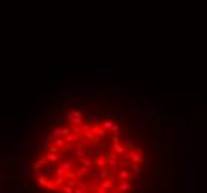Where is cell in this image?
Listing matches in <instances>:
<instances>
[{"label": "cell", "instance_id": "obj_1", "mask_svg": "<svg viewBox=\"0 0 207 193\" xmlns=\"http://www.w3.org/2000/svg\"><path fill=\"white\" fill-rule=\"evenodd\" d=\"M103 113H100L98 110H95V111H88V114H86V122L88 123H91V125H101V122H103Z\"/></svg>", "mask_w": 207, "mask_h": 193}, {"label": "cell", "instance_id": "obj_2", "mask_svg": "<svg viewBox=\"0 0 207 193\" xmlns=\"http://www.w3.org/2000/svg\"><path fill=\"white\" fill-rule=\"evenodd\" d=\"M85 156H86V146L81 140V141H77V143L75 144V158L77 160H82V159H85Z\"/></svg>", "mask_w": 207, "mask_h": 193}, {"label": "cell", "instance_id": "obj_3", "mask_svg": "<svg viewBox=\"0 0 207 193\" xmlns=\"http://www.w3.org/2000/svg\"><path fill=\"white\" fill-rule=\"evenodd\" d=\"M128 156H130L131 162H136V163H140L143 162V151H140L137 149H133V150H128Z\"/></svg>", "mask_w": 207, "mask_h": 193}, {"label": "cell", "instance_id": "obj_4", "mask_svg": "<svg viewBox=\"0 0 207 193\" xmlns=\"http://www.w3.org/2000/svg\"><path fill=\"white\" fill-rule=\"evenodd\" d=\"M94 149L97 150V153H98V156H101V154H106L107 153V143L106 141H100L95 138L94 140Z\"/></svg>", "mask_w": 207, "mask_h": 193}, {"label": "cell", "instance_id": "obj_5", "mask_svg": "<svg viewBox=\"0 0 207 193\" xmlns=\"http://www.w3.org/2000/svg\"><path fill=\"white\" fill-rule=\"evenodd\" d=\"M91 132H93L94 135L100 137V138H103V137L107 135V131H106L101 125H91Z\"/></svg>", "mask_w": 207, "mask_h": 193}, {"label": "cell", "instance_id": "obj_6", "mask_svg": "<svg viewBox=\"0 0 207 193\" xmlns=\"http://www.w3.org/2000/svg\"><path fill=\"white\" fill-rule=\"evenodd\" d=\"M72 88V91H77V92H95L97 91V88L95 86H88V85H82V86H70Z\"/></svg>", "mask_w": 207, "mask_h": 193}, {"label": "cell", "instance_id": "obj_7", "mask_svg": "<svg viewBox=\"0 0 207 193\" xmlns=\"http://www.w3.org/2000/svg\"><path fill=\"white\" fill-rule=\"evenodd\" d=\"M100 187H103V189H106V190H112L113 187H115V177L113 175H110V178H107V180H103V181L100 183Z\"/></svg>", "mask_w": 207, "mask_h": 193}, {"label": "cell", "instance_id": "obj_8", "mask_svg": "<svg viewBox=\"0 0 207 193\" xmlns=\"http://www.w3.org/2000/svg\"><path fill=\"white\" fill-rule=\"evenodd\" d=\"M133 186H134V184H131L130 181H119V184L116 186L115 189H118L121 193H125V192H130V190L133 189Z\"/></svg>", "mask_w": 207, "mask_h": 193}, {"label": "cell", "instance_id": "obj_9", "mask_svg": "<svg viewBox=\"0 0 207 193\" xmlns=\"http://www.w3.org/2000/svg\"><path fill=\"white\" fill-rule=\"evenodd\" d=\"M131 178V171L119 166V181H128Z\"/></svg>", "mask_w": 207, "mask_h": 193}, {"label": "cell", "instance_id": "obj_10", "mask_svg": "<svg viewBox=\"0 0 207 193\" xmlns=\"http://www.w3.org/2000/svg\"><path fill=\"white\" fill-rule=\"evenodd\" d=\"M95 166H97L98 169L107 168V156H106V154H101V156H98V159L95 160Z\"/></svg>", "mask_w": 207, "mask_h": 193}, {"label": "cell", "instance_id": "obj_11", "mask_svg": "<svg viewBox=\"0 0 207 193\" xmlns=\"http://www.w3.org/2000/svg\"><path fill=\"white\" fill-rule=\"evenodd\" d=\"M81 135L82 134H75V132H72V134H69L66 138V143H69V144H76L77 141H81Z\"/></svg>", "mask_w": 207, "mask_h": 193}, {"label": "cell", "instance_id": "obj_12", "mask_svg": "<svg viewBox=\"0 0 207 193\" xmlns=\"http://www.w3.org/2000/svg\"><path fill=\"white\" fill-rule=\"evenodd\" d=\"M115 122H113V119H109V118H106V119H103V122H101V126L105 128V129L107 131V132H110L113 128H115Z\"/></svg>", "mask_w": 207, "mask_h": 193}, {"label": "cell", "instance_id": "obj_13", "mask_svg": "<svg viewBox=\"0 0 207 193\" xmlns=\"http://www.w3.org/2000/svg\"><path fill=\"white\" fill-rule=\"evenodd\" d=\"M72 92H73V91H72V88H64V86H63V88L60 89V97H61V98H64V100H69V101H70V98H72Z\"/></svg>", "mask_w": 207, "mask_h": 193}, {"label": "cell", "instance_id": "obj_14", "mask_svg": "<svg viewBox=\"0 0 207 193\" xmlns=\"http://www.w3.org/2000/svg\"><path fill=\"white\" fill-rule=\"evenodd\" d=\"M20 174H21V178L30 174V165L27 162H21L20 163Z\"/></svg>", "mask_w": 207, "mask_h": 193}, {"label": "cell", "instance_id": "obj_15", "mask_svg": "<svg viewBox=\"0 0 207 193\" xmlns=\"http://www.w3.org/2000/svg\"><path fill=\"white\" fill-rule=\"evenodd\" d=\"M49 119L52 120L57 126H61V125H63V120H64V119H63V116H61V114H58V113H51V114H49Z\"/></svg>", "mask_w": 207, "mask_h": 193}, {"label": "cell", "instance_id": "obj_16", "mask_svg": "<svg viewBox=\"0 0 207 193\" xmlns=\"http://www.w3.org/2000/svg\"><path fill=\"white\" fill-rule=\"evenodd\" d=\"M43 158H45L48 162H51V163H57V162L60 160L58 153H45V154H43Z\"/></svg>", "mask_w": 207, "mask_h": 193}, {"label": "cell", "instance_id": "obj_17", "mask_svg": "<svg viewBox=\"0 0 207 193\" xmlns=\"http://www.w3.org/2000/svg\"><path fill=\"white\" fill-rule=\"evenodd\" d=\"M77 187H79V189H85V190H91V186H89L88 178H85V177L77 180Z\"/></svg>", "mask_w": 207, "mask_h": 193}, {"label": "cell", "instance_id": "obj_18", "mask_svg": "<svg viewBox=\"0 0 207 193\" xmlns=\"http://www.w3.org/2000/svg\"><path fill=\"white\" fill-rule=\"evenodd\" d=\"M39 149H42V141H37V143H34V144H31L27 150H25V153L27 154H34Z\"/></svg>", "mask_w": 207, "mask_h": 193}, {"label": "cell", "instance_id": "obj_19", "mask_svg": "<svg viewBox=\"0 0 207 193\" xmlns=\"http://www.w3.org/2000/svg\"><path fill=\"white\" fill-rule=\"evenodd\" d=\"M118 163H119V166H130V163H131V159H130V156L128 154H122V156L119 158V160H118Z\"/></svg>", "mask_w": 207, "mask_h": 193}, {"label": "cell", "instance_id": "obj_20", "mask_svg": "<svg viewBox=\"0 0 207 193\" xmlns=\"http://www.w3.org/2000/svg\"><path fill=\"white\" fill-rule=\"evenodd\" d=\"M86 156L89 159H93V160H97L98 159V153L94 147H86Z\"/></svg>", "mask_w": 207, "mask_h": 193}, {"label": "cell", "instance_id": "obj_21", "mask_svg": "<svg viewBox=\"0 0 207 193\" xmlns=\"http://www.w3.org/2000/svg\"><path fill=\"white\" fill-rule=\"evenodd\" d=\"M112 150H113L115 153H118L119 156H122V154L125 153V147H124L121 143H115V144H112Z\"/></svg>", "mask_w": 207, "mask_h": 193}, {"label": "cell", "instance_id": "obj_22", "mask_svg": "<svg viewBox=\"0 0 207 193\" xmlns=\"http://www.w3.org/2000/svg\"><path fill=\"white\" fill-rule=\"evenodd\" d=\"M75 172H76V177H77V178H84V177H86V174H88V172H91V171H89V168L81 166V168H79V169H76Z\"/></svg>", "mask_w": 207, "mask_h": 193}, {"label": "cell", "instance_id": "obj_23", "mask_svg": "<svg viewBox=\"0 0 207 193\" xmlns=\"http://www.w3.org/2000/svg\"><path fill=\"white\" fill-rule=\"evenodd\" d=\"M91 180L95 183V184H98L100 186V183L103 181V178H101V175H100V169H97V171H94V172H91Z\"/></svg>", "mask_w": 207, "mask_h": 193}, {"label": "cell", "instance_id": "obj_24", "mask_svg": "<svg viewBox=\"0 0 207 193\" xmlns=\"http://www.w3.org/2000/svg\"><path fill=\"white\" fill-rule=\"evenodd\" d=\"M81 163H82V166H85V168H89V169H91L93 166H94V163H95V160L89 159V158H85V159L81 160Z\"/></svg>", "mask_w": 207, "mask_h": 193}, {"label": "cell", "instance_id": "obj_25", "mask_svg": "<svg viewBox=\"0 0 207 193\" xmlns=\"http://www.w3.org/2000/svg\"><path fill=\"white\" fill-rule=\"evenodd\" d=\"M122 144H124V147L125 149H128V150H133V149H136V146H134V143L130 140V138H124L122 140Z\"/></svg>", "mask_w": 207, "mask_h": 193}, {"label": "cell", "instance_id": "obj_26", "mask_svg": "<svg viewBox=\"0 0 207 193\" xmlns=\"http://www.w3.org/2000/svg\"><path fill=\"white\" fill-rule=\"evenodd\" d=\"M69 165H70V168H72V171H76L77 169V162H79V160H77L76 158H69L67 160H66Z\"/></svg>", "mask_w": 207, "mask_h": 193}, {"label": "cell", "instance_id": "obj_27", "mask_svg": "<svg viewBox=\"0 0 207 193\" xmlns=\"http://www.w3.org/2000/svg\"><path fill=\"white\" fill-rule=\"evenodd\" d=\"M85 101H86V98H76V97L70 98V102L75 106H82V104H85Z\"/></svg>", "mask_w": 207, "mask_h": 193}, {"label": "cell", "instance_id": "obj_28", "mask_svg": "<svg viewBox=\"0 0 207 193\" xmlns=\"http://www.w3.org/2000/svg\"><path fill=\"white\" fill-rule=\"evenodd\" d=\"M51 134H54L57 138L61 137V135H64V134H63V126H54L52 129H51Z\"/></svg>", "mask_w": 207, "mask_h": 193}, {"label": "cell", "instance_id": "obj_29", "mask_svg": "<svg viewBox=\"0 0 207 193\" xmlns=\"http://www.w3.org/2000/svg\"><path fill=\"white\" fill-rule=\"evenodd\" d=\"M100 175H101V178L103 180H107V178H110V168H103V169H100Z\"/></svg>", "mask_w": 207, "mask_h": 193}, {"label": "cell", "instance_id": "obj_30", "mask_svg": "<svg viewBox=\"0 0 207 193\" xmlns=\"http://www.w3.org/2000/svg\"><path fill=\"white\" fill-rule=\"evenodd\" d=\"M128 169H130L131 172H140V169H141V166H140V163H136V162H131V163H130V166H128Z\"/></svg>", "mask_w": 207, "mask_h": 193}, {"label": "cell", "instance_id": "obj_31", "mask_svg": "<svg viewBox=\"0 0 207 193\" xmlns=\"http://www.w3.org/2000/svg\"><path fill=\"white\" fill-rule=\"evenodd\" d=\"M54 180H55V186L58 187V186L66 184V181H67V177H66V175H63V177H55Z\"/></svg>", "mask_w": 207, "mask_h": 193}, {"label": "cell", "instance_id": "obj_32", "mask_svg": "<svg viewBox=\"0 0 207 193\" xmlns=\"http://www.w3.org/2000/svg\"><path fill=\"white\" fill-rule=\"evenodd\" d=\"M54 144H55L58 149H64V147H66V144H67V143H66V140H64V138L58 137V138L55 140V143H54Z\"/></svg>", "mask_w": 207, "mask_h": 193}, {"label": "cell", "instance_id": "obj_33", "mask_svg": "<svg viewBox=\"0 0 207 193\" xmlns=\"http://www.w3.org/2000/svg\"><path fill=\"white\" fill-rule=\"evenodd\" d=\"M21 187L24 190H33L34 189V183H31V181H21Z\"/></svg>", "mask_w": 207, "mask_h": 193}, {"label": "cell", "instance_id": "obj_34", "mask_svg": "<svg viewBox=\"0 0 207 193\" xmlns=\"http://www.w3.org/2000/svg\"><path fill=\"white\" fill-rule=\"evenodd\" d=\"M37 184L40 186V187H43V186H46L48 184V178H46V175H42V177H37Z\"/></svg>", "mask_w": 207, "mask_h": 193}, {"label": "cell", "instance_id": "obj_35", "mask_svg": "<svg viewBox=\"0 0 207 193\" xmlns=\"http://www.w3.org/2000/svg\"><path fill=\"white\" fill-rule=\"evenodd\" d=\"M64 186H67V187H72V189H76L77 187V180H69L67 178V181Z\"/></svg>", "mask_w": 207, "mask_h": 193}, {"label": "cell", "instance_id": "obj_36", "mask_svg": "<svg viewBox=\"0 0 207 193\" xmlns=\"http://www.w3.org/2000/svg\"><path fill=\"white\" fill-rule=\"evenodd\" d=\"M160 111H157V109H152V107H148L146 106V109H145V114H152V116H157Z\"/></svg>", "mask_w": 207, "mask_h": 193}, {"label": "cell", "instance_id": "obj_37", "mask_svg": "<svg viewBox=\"0 0 207 193\" xmlns=\"http://www.w3.org/2000/svg\"><path fill=\"white\" fill-rule=\"evenodd\" d=\"M82 137H84L85 140H89V141H93V143H94V140H95V138H94V134H93L91 131H88V132H84V134H82Z\"/></svg>", "mask_w": 207, "mask_h": 193}, {"label": "cell", "instance_id": "obj_38", "mask_svg": "<svg viewBox=\"0 0 207 193\" xmlns=\"http://www.w3.org/2000/svg\"><path fill=\"white\" fill-rule=\"evenodd\" d=\"M45 162H46V159H45V158L36 160V162H34V165H33V166H34V169H36V168H42V166L45 165Z\"/></svg>", "mask_w": 207, "mask_h": 193}, {"label": "cell", "instance_id": "obj_39", "mask_svg": "<svg viewBox=\"0 0 207 193\" xmlns=\"http://www.w3.org/2000/svg\"><path fill=\"white\" fill-rule=\"evenodd\" d=\"M91 123H88V122H85V123H82L81 125V129H82V134L84 132H88V131H91V126H89Z\"/></svg>", "mask_w": 207, "mask_h": 193}, {"label": "cell", "instance_id": "obj_40", "mask_svg": "<svg viewBox=\"0 0 207 193\" xmlns=\"http://www.w3.org/2000/svg\"><path fill=\"white\" fill-rule=\"evenodd\" d=\"M63 151H64V153H70V151H75V144H69V143H67V144H66V147L63 149Z\"/></svg>", "mask_w": 207, "mask_h": 193}, {"label": "cell", "instance_id": "obj_41", "mask_svg": "<svg viewBox=\"0 0 207 193\" xmlns=\"http://www.w3.org/2000/svg\"><path fill=\"white\" fill-rule=\"evenodd\" d=\"M109 141H110L112 144H115V143H119V135H118V134H113V135H110Z\"/></svg>", "mask_w": 207, "mask_h": 193}, {"label": "cell", "instance_id": "obj_42", "mask_svg": "<svg viewBox=\"0 0 207 193\" xmlns=\"http://www.w3.org/2000/svg\"><path fill=\"white\" fill-rule=\"evenodd\" d=\"M66 119H67V122H72V123H73V119H75L73 110H69V111H67V114H66Z\"/></svg>", "mask_w": 207, "mask_h": 193}, {"label": "cell", "instance_id": "obj_43", "mask_svg": "<svg viewBox=\"0 0 207 193\" xmlns=\"http://www.w3.org/2000/svg\"><path fill=\"white\" fill-rule=\"evenodd\" d=\"M72 132H75V134H82V129H81V126H77V125H73L72 128Z\"/></svg>", "mask_w": 207, "mask_h": 193}, {"label": "cell", "instance_id": "obj_44", "mask_svg": "<svg viewBox=\"0 0 207 193\" xmlns=\"http://www.w3.org/2000/svg\"><path fill=\"white\" fill-rule=\"evenodd\" d=\"M60 151V149L55 146V144H51V147H49V151L48 153H58Z\"/></svg>", "mask_w": 207, "mask_h": 193}, {"label": "cell", "instance_id": "obj_45", "mask_svg": "<svg viewBox=\"0 0 207 193\" xmlns=\"http://www.w3.org/2000/svg\"><path fill=\"white\" fill-rule=\"evenodd\" d=\"M131 137H133V138H137L139 141H141V138H143V135H141L140 132H137V131H134V132L131 134Z\"/></svg>", "mask_w": 207, "mask_h": 193}, {"label": "cell", "instance_id": "obj_46", "mask_svg": "<svg viewBox=\"0 0 207 193\" xmlns=\"http://www.w3.org/2000/svg\"><path fill=\"white\" fill-rule=\"evenodd\" d=\"M148 172H149V163H148V162H143V172H141V174L146 175Z\"/></svg>", "mask_w": 207, "mask_h": 193}, {"label": "cell", "instance_id": "obj_47", "mask_svg": "<svg viewBox=\"0 0 207 193\" xmlns=\"http://www.w3.org/2000/svg\"><path fill=\"white\" fill-rule=\"evenodd\" d=\"M63 193H75V189H72V187H67V186H64V187H63Z\"/></svg>", "mask_w": 207, "mask_h": 193}, {"label": "cell", "instance_id": "obj_48", "mask_svg": "<svg viewBox=\"0 0 207 193\" xmlns=\"http://www.w3.org/2000/svg\"><path fill=\"white\" fill-rule=\"evenodd\" d=\"M73 114H75V118H82V111L81 110H73Z\"/></svg>", "mask_w": 207, "mask_h": 193}, {"label": "cell", "instance_id": "obj_49", "mask_svg": "<svg viewBox=\"0 0 207 193\" xmlns=\"http://www.w3.org/2000/svg\"><path fill=\"white\" fill-rule=\"evenodd\" d=\"M12 190H14L15 193H24L25 190L22 189V187H14V189H12Z\"/></svg>", "mask_w": 207, "mask_h": 193}, {"label": "cell", "instance_id": "obj_50", "mask_svg": "<svg viewBox=\"0 0 207 193\" xmlns=\"http://www.w3.org/2000/svg\"><path fill=\"white\" fill-rule=\"evenodd\" d=\"M75 193H88V190H85V189H79V187H76V189H75Z\"/></svg>", "mask_w": 207, "mask_h": 193}, {"label": "cell", "instance_id": "obj_51", "mask_svg": "<svg viewBox=\"0 0 207 193\" xmlns=\"http://www.w3.org/2000/svg\"><path fill=\"white\" fill-rule=\"evenodd\" d=\"M134 120H136V125H137V128H141V118H136Z\"/></svg>", "mask_w": 207, "mask_h": 193}, {"label": "cell", "instance_id": "obj_52", "mask_svg": "<svg viewBox=\"0 0 207 193\" xmlns=\"http://www.w3.org/2000/svg\"><path fill=\"white\" fill-rule=\"evenodd\" d=\"M107 192H109V190H106V189H103V187H98L95 193H107Z\"/></svg>", "mask_w": 207, "mask_h": 193}, {"label": "cell", "instance_id": "obj_53", "mask_svg": "<svg viewBox=\"0 0 207 193\" xmlns=\"http://www.w3.org/2000/svg\"><path fill=\"white\" fill-rule=\"evenodd\" d=\"M157 144H158V147H164V141H162V140H158Z\"/></svg>", "mask_w": 207, "mask_h": 193}, {"label": "cell", "instance_id": "obj_54", "mask_svg": "<svg viewBox=\"0 0 207 193\" xmlns=\"http://www.w3.org/2000/svg\"><path fill=\"white\" fill-rule=\"evenodd\" d=\"M42 192H51V187H49V186H43V187H42Z\"/></svg>", "mask_w": 207, "mask_h": 193}, {"label": "cell", "instance_id": "obj_55", "mask_svg": "<svg viewBox=\"0 0 207 193\" xmlns=\"http://www.w3.org/2000/svg\"><path fill=\"white\" fill-rule=\"evenodd\" d=\"M0 177H2V183H5V178H8V175L5 172H2V175H0Z\"/></svg>", "mask_w": 207, "mask_h": 193}, {"label": "cell", "instance_id": "obj_56", "mask_svg": "<svg viewBox=\"0 0 207 193\" xmlns=\"http://www.w3.org/2000/svg\"><path fill=\"white\" fill-rule=\"evenodd\" d=\"M2 138H3V140H5V138H6V140H10V138H12V135L6 134V135H2Z\"/></svg>", "mask_w": 207, "mask_h": 193}, {"label": "cell", "instance_id": "obj_57", "mask_svg": "<svg viewBox=\"0 0 207 193\" xmlns=\"http://www.w3.org/2000/svg\"><path fill=\"white\" fill-rule=\"evenodd\" d=\"M109 193H121V192H119V190H118V189H112V190H110V192H109Z\"/></svg>", "mask_w": 207, "mask_h": 193}, {"label": "cell", "instance_id": "obj_58", "mask_svg": "<svg viewBox=\"0 0 207 193\" xmlns=\"http://www.w3.org/2000/svg\"><path fill=\"white\" fill-rule=\"evenodd\" d=\"M167 193H171V189L169 187V189H167Z\"/></svg>", "mask_w": 207, "mask_h": 193}]
</instances>
